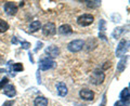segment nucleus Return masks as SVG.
Segmentation results:
<instances>
[{
  "label": "nucleus",
  "mask_w": 130,
  "mask_h": 106,
  "mask_svg": "<svg viewBox=\"0 0 130 106\" xmlns=\"http://www.w3.org/2000/svg\"><path fill=\"white\" fill-rule=\"evenodd\" d=\"M104 79H105V74L103 73V70H100V69L93 70V73L90 76V82L94 85H99L103 83Z\"/></svg>",
  "instance_id": "nucleus-1"
},
{
  "label": "nucleus",
  "mask_w": 130,
  "mask_h": 106,
  "mask_svg": "<svg viewBox=\"0 0 130 106\" xmlns=\"http://www.w3.org/2000/svg\"><path fill=\"white\" fill-rule=\"evenodd\" d=\"M55 66V62L50 58H44L39 61L38 65V70H48L50 68H53Z\"/></svg>",
  "instance_id": "nucleus-2"
},
{
  "label": "nucleus",
  "mask_w": 130,
  "mask_h": 106,
  "mask_svg": "<svg viewBox=\"0 0 130 106\" xmlns=\"http://www.w3.org/2000/svg\"><path fill=\"white\" fill-rule=\"evenodd\" d=\"M84 46H85L84 40L76 39V40H73V41H71L67 44V49H68V51H71L73 53H76V52H79L81 49L84 48Z\"/></svg>",
  "instance_id": "nucleus-3"
},
{
  "label": "nucleus",
  "mask_w": 130,
  "mask_h": 106,
  "mask_svg": "<svg viewBox=\"0 0 130 106\" xmlns=\"http://www.w3.org/2000/svg\"><path fill=\"white\" fill-rule=\"evenodd\" d=\"M93 21H94V17H93V15H91V14H83L77 19L78 25L83 26V27L91 25V24L93 23Z\"/></svg>",
  "instance_id": "nucleus-4"
},
{
  "label": "nucleus",
  "mask_w": 130,
  "mask_h": 106,
  "mask_svg": "<svg viewBox=\"0 0 130 106\" xmlns=\"http://www.w3.org/2000/svg\"><path fill=\"white\" fill-rule=\"evenodd\" d=\"M129 49V41L128 40H125L123 39L121 41L118 43L117 46V49H116V56L117 58H121L124 54H126V52L128 51Z\"/></svg>",
  "instance_id": "nucleus-5"
},
{
  "label": "nucleus",
  "mask_w": 130,
  "mask_h": 106,
  "mask_svg": "<svg viewBox=\"0 0 130 106\" xmlns=\"http://www.w3.org/2000/svg\"><path fill=\"white\" fill-rule=\"evenodd\" d=\"M56 32L55 24L52 22H48L42 26V34L44 36H53Z\"/></svg>",
  "instance_id": "nucleus-6"
},
{
  "label": "nucleus",
  "mask_w": 130,
  "mask_h": 106,
  "mask_svg": "<svg viewBox=\"0 0 130 106\" xmlns=\"http://www.w3.org/2000/svg\"><path fill=\"white\" fill-rule=\"evenodd\" d=\"M79 96L83 100L92 101L93 97H94V93H93V91L89 90V89H83V90H80V92H79Z\"/></svg>",
  "instance_id": "nucleus-7"
},
{
  "label": "nucleus",
  "mask_w": 130,
  "mask_h": 106,
  "mask_svg": "<svg viewBox=\"0 0 130 106\" xmlns=\"http://www.w3.org/2000/svg\"><path fill=\"white\" fill-rule=\"evenodd\" d=\"M46 54H48L50 59L56 58V56L60 54V49L56 46H50L46 49Z\"/></svg>",
  "instance_id": "nucleus-8"
},
{
  "label": "nucleus",
  "mask_w": 130,
  "mask_h": 106,
  "mask_svg": "<svg viewBox=\"0 0 130 106\" xmlns=\"http://www.w3.org/2000/svg\"><path fill=\"white\" fill-rule=\"evenodd\" d=\"M5 11L8 15H15L18 12V7L13 2H7L5 5Z\"/></svg>",
  "instance_id": "nucleus-9"
},
{
  "label": "nucleus",
  "mask_w": 130,
  "mask_h": 106,
  "mask_svg": "<svg viewBox=\"0 0 130 106\" xmlns=\"http://www.w3.org/2000/svg\"><path fill=\"white\" fill-rule=\"evenodd\" d=\"M56 90H58V94L60 96H65V95H67V93H68L66 84L62 82V81L58 82V84H56Z\"/></svg>",
  "instance_id": "nucleus-10"
},
{
  "label": "nucleus",
  "mask_w": 130,
  "mask_h": 106,
  "mask_svg": "<svg viewBox=\"0 0 130 106\" xmlns=\"http://www.w3.org/2000/svg\"><path fill=\"white\" fill-rule=\"evenodd\" d=\"M3 93L9 96V97H13L16 94V90H15V87L13 84H7L5 88H3Z\"/></svg>",
  "instance_id": "nucleus-11"
},
{
  "label": "nucleus",
  "mask_w": 130,
  "mask_h": 106,
  "mask_svg": "<svg viewBox=\"0 0 130 106\" xmlns=\"http://www.w3.org/2000/svg\"><path fill=\"white\" fill-rule=\"evenodd\" d=\"M59 34L60 35H70L73 32V29H72V27L68 25V24H63V25H61L59 27Z\"/></svg>",
  "instance_id": "nucleus-12"
},
{
  "label": "nucleus",
  "mask_w": 130,
  "mask_h": 106,
  "mask_svg": "<svg viewBox=\"0 0 130 106\" xmlns=\"http://www.w3.org/2000/svg\"><path fill=\"white\" fill-rule=\"evenodd\" d=\"M35 106H48V99L44 96H37L34 101Z\"/></svg>",
  "instance_id": "nucleus-13"
},
{
  "label": "nucleus",
  "mask_w": 130,
  "mask_h": 106,
  "mask_svg": "<svg viewBox=\"0 0 130 106\" xmlns=\"http://www.w3.org/2000/svg\"><path fill=\"white\" fill-rule=\"evenodd\" d=\"M127 59H128L127 55L124 56V58L119 61V63L117 64V70H118L119 73H123V72L125 70V68H126V63H127Z\"/></svg>",
  "instance_id": "nucleus-14"
},
{
  "label": "nucleus",
  "mask_w": 130,
  "mask_h": 106,
  "mask_svg": "<svg viewBox=\"0 0 130 106\" xmlns=\"http://www.w3.org/2000/svg\"><path fill=\"white\" fill-rule=\"evenodd\" d=\"M40 28H41V23H40V21H34V22H31L29 25V31L35 32V31L39 30Z\"/></svg>",
  "instance_id": "nucleus-15"
},
{
  "label": "nucleus",
  "mask_w": 130,
  "mask_h": 106,
  "mask_svg": "<svg viewBox=\"0 0 130 106\" xmlns=\"http://www.w3.org/2000/svg\"><path fill=\"white\" fill-rule=\"evenodd\" d=\"M120 101L125 103V102H129V88H125L120 93Z\"/></svg>",
  "instance_id": "nucleus-16"
},
{
  "label": "nucleus",
  "mask_w": 130,
  "mask_h": 106,
  "mask_svg": "<svg viewBox=\"0 0 130 106\" xmlns=\"http://www.w3.org/2000/svg\"><path fill=\"white\" fill-rule=\"evenodd\" d=\"M23 69H24L23 64H21V63H15V64H13V65H11L10 66V70L11 72H22Z\"/></svg>",
  "instance_id": "nucleus-17"
},
{
  "label": "nucleus",
  "mask_w": 130,
  "mask_h": 106,
  "mask_svg": "<svg viewBox=\"0 0 130 106\" xmlns=\"http://www.w3.org/2000/svg\"><path fill=\"white\" fill-rule=\"evenodd\" d=\"M8 29H9V24L0 19V32H6Z\"/></svg>",
  "instance_id": "nucleus-18"
},
{
  "label": "nucleus",
  "mask_w": 130,
  "mask_h": 106,
  "mask_svg": "<svg viewBox=\"0 0 130 106\" xmlns=\"http://www.w3.org/2000/svg\"><path fill=\"white\" fill-rule=\"evenodd\" d=\"M124 28L125 27H117V28H115V29H114V31H113V34H112V36L114 38H118L119 36H120V34L121 32L124 31Z\"/></svg>",
  "instance_id": "nucleus-19"
},
{
  "label": "nucleus",
  "mask_w": 130,
  "mask_h": 106,
  "mask_svg": "<svg viewBox=\"0 0 130 106\" xmlns=\"http://www.w3.org/2000/svg\"><path fill=\"white\" fill-rule=\"evenodd\" d=\"M101 5V1H87V7L88 8H96Z\"/></svg>",
  "instance_id": "nucleus-20"
},
{
  "label": "nucleus",
  "mask_w": 130,
  "mask_h": 106,
  "mask_svg": "<svg viewBox=\"0 0 130 106\" xmlns=\"http://www.w3.org/2000/svg\"><path fill=\"white\" fill-rule=\"evenodd\" d=\"M8 82H9V79H8V77H3V78L1 79V81H0V89L5 88V85H7Z\"/></svg>",
  "instance_id": "nucleus-21"
},
{
  "label": "nucleus",
  "mask_w": 130,
  "mask_h": 106,
  "mask_svg": "<svg viewBox=\"0 0 130 106\" xmlns=\"http://www.w3.org/2000/svg\"><path fill=\"white\" fill-rule=\"evenodd\" d=\"M105 25H106V22L104 21V20H101L100 23H99V28L101 31H104L105 30Z\"/></svg>",
  "instance_id": "nucleus-22"
},
{
  "label": "nucleus",
  "mask_w": 130,
  "mask_h": 106,
  "mask_svg": "<svg viewBox=\"0 0 130 106\" xmlns=\"http://www.w3.org/2000/svg\"><path fill=\"white\" fill-rule=\"evenodd\" d=\"M21 44H22V48H23V49H25V50L29 49V47H30V43H29V42H27V41H23V42H21Z\"/></svg>",
  "instance_id": "nucleus-23"
},
{
  "label": "nucleus",
  "mask_w": 130,
  "mask_h": 106,
  "mask_svg": "<svg viewBox=\"0 0 130 106\" xmlns=\"http://www.w3.org/2000/svg\"><path fill=\"white\" fill-rule=\"evenodd\" d=\"M13 104H14V101H7V102H5V104L2 106H12Z\"/></svg>",
  "instance_id": "nucleus-24"
},
{
  "label": "nucleus",
  "mask_w": 130,
  "mask_h": 106,
  "mask_svg": "<svg viewBox=\"0 0 130 106\" xmlns=\"http://www.w3.org/2000/svg\"><path fill=\"white\" fill-rule=\"evenodd\" d=\"M115 106H125V103H123L121 101H118L115 103Z\"/></svg>",
  "instance_id": "nucleus-25"
},
{
  "label": "nucleus",
  "mask_w": 130,
  "mask_h": 106,
  "mask_svg": "<svg viewBox=\"0 0 130 106\" xmlns=\"http://www.w3.org/2000/svg\"><path fill=\"white\" fill-rule=\"evenodd\" d=\"M37 46H38V47L35 49V51H38V49H40V48L42 47V42H38V43H37Z\"/></svg>",
  "instance_id": "nucleus-26"
},
{
  "label": "nucleus",
  "mask_w": 130,
  "mask_h": 106,
  "mask_svg": "<svg viewBox=\"0 0 130 106\" xmlns=\"http://www.w3.org/2000/svg\"><path fill=\"white\" fill-rule=\"evenodd\" d=\"M99 37H100L101 39H102V40H104V41L106 40V37H105V36H104L103 34H99Z\"/></svg>",
  "instance_id": "nucleus-27"
},
{
  "label": "nucleus",
  "mask_w": 130,
  "mask_h": 106,
  "mask_svg": "<svg viewBox=\"0 0 130 106\" xmlns=\"http://www.w3.org/2000/svg\"><path fill=\"white\" fill-rule=\"evenodd\" d=\"M19 41H18V39H16L15 37L13 38V39H12V43H14V44H16V43H18Z\"/></svg>",
  "instance_id": "nucleus-28"
},
{
  "label": "nucleus",
  "mask_w": 130,
  "mask_h": 106,
  "mask_svg": "<svg viewBox=\"0 0 130 106\" xmlns=\"http://www.w3.org/2000/svg\"><path fill=\"white\" fill-rule=\"evenodd\" d=\"M28 55H29V60H30V62H31V63H34V59H32V54H31V53H29V54H28Z\"/></svg>",
  "instance_id": "nucleus-29"
},
{
  "label": "nucleus",
  "mask_w": 130,
  "mask_h": 106,
  "mask_svg": "<svg viewBox=\"0 0 130 106\" xmlns=\"http://www.w3.org/2000/svg\"><path fill=\"white\" fill-rule=\"evenodd\" d=\"M105 105V94L103 95V102H102V104H101L100 106H104Z\"/></svg>",
  "instance_id": "nucleus-30"
},
{
  "label": "nucleus",
  "mask_w": 130,
  "mask_h": 106,
  "mask_svg": "<svg viewBox=\"0 0 130 106\" xmlns=\"http://www.w3.org/2000/svg\"><path fill=\"white\" fill-rule=\"evenodd\" d=\"M24 3H25V2H24V1H22V2H20V7H23V6H24Z\"/></svg>",
  "instance_id": "nucleus-31"
}]
</instances>
